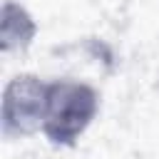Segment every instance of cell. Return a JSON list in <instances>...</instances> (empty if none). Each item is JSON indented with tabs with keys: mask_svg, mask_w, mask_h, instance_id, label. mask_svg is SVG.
<instances>
[{
	"mask_svg": "<svg viewBox=\"0 0 159 159\" xmlns=\"http://www.w3.org/2000/svg\"><path fill=\"white\" fill-rule=\"evenodd\" d=\"M97 114V92L82 82H50L45 92L42 132L55 144H72Z\"/></svg>",
	"mask_w": 159,
	"mask_h": 159,
	"instance_id": "obj_1",
	"label": "cell"
},
{
	"mask_svg": "<svg viewBox=\"0 0 159 159\" xmlns=\"http://www.w3.org/2000/svg\"><path fill=\"white\" fill-rule=\"evenodd\" d=\"M45 92L47 84L37 77H15L2 99V124L5 132H30L35 127H42V112H45Z\"/></svg>",
	"mask_w": 159,
	"mask_h": 159,
	"instance_id": "obj_2",
	"label": "cell"
}]
</instances>
